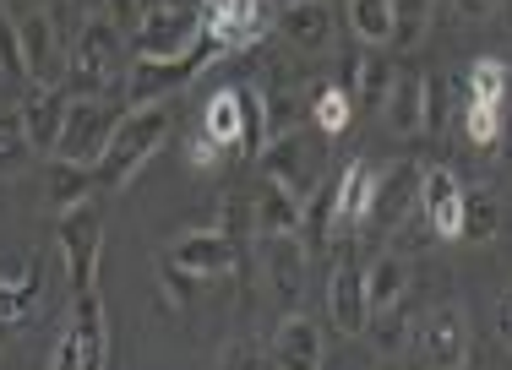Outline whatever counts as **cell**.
Masks as SVG:
<instances>
[{"label":"cell","instance_id":"cell-14","mask_svg":"<svg viewBox=\"0 0 512 370\" xmlns=\"http://www.w3.org/2000/svg\"><path fill=\"white\" fill-rule=\"evenodd\" d=\"M371 202H376V169L365 164V158H355V164L344 169V180H333V229H338V240L371 229Z\"/></svg>","mask_w":512,"mask_h":370},{"label":"cell","instance_id":"cell-35","mask_svg":"<svg viewBox=\"0 0 512 370\" xmlns=\"http://www.w3.org/2000/svg\"><path fill=\"white\" fill-rule=\"evenodd\" d=\"M0 71H6L11 82H22V88H28V60H22V33H17V17H11L6 6H0Z\"/></svg>","mask_w":512,"mask_h":370},{"label":"cell","instance_id":"cell-37","mask_svg":"<svg viewBox=\"0 0 512 370\" xmlns=\"http://www.w3.org/2000/svg\"><path fill=\"white\" fill-rule=\"evenodd\" d=\"M186 158H191V169H213L218 158H224V147H218L213 137H207V131H197V137L186 142Z\"/></svg>","mask_w":512,"mask_h":370},{"label":"cell","instance_id":"cell-13","mask_svg":"<svg viewBox=\"0 0 512 370\" xmlns=\"http://www.w3.org/2000/svg\"><path fill=\"white\" fill-rule=\"evenodd\" d=\"M267 365L273 370H322V327L306 311H289L278 332L267 338Z\"/></svg>","mask_w":512,"mask_h":370},{"label":"cell","instance_id":"cell-25","mask_svg":"<svg viewBox=\"0 0 512 370\" xmlns=\"http://www.w3.org/2000/svg\"><path fill=\"white\" fill-rule=\"evenodd\" d=\"M360 338H371L376 360H398L414 338V322L404 316V305H387V311H371V322H365Z\"/></svg>","mask_w":512,"mask_h":370},{"label":"cell","instance_id":"cell-42","mask_svg":"<svg viewBox=\"0 0 512 370\" xmlns=\"http://www.w3.org/2000/svg\"><path fill=\"white\" fill-rule=\"evenodd\" d=\"M278 6H295V0H278Z\"/></svg>","mask_w":512,"mask_h":370},{"label":"cell","instance_id":"cell-6","mask_svg":"<svg viewBox=\"0 0 512 370\" xmlns=\"http://www.w3.org/2000/svg\"><path fill=\"white\" fill-rule=\"evenodd\" d=\"M120 120H126V109H120V104H104V98H71V115H66V126H60L55 158H60V164L93 169L104 158L109 137L120 131Z\"/></svg>","mask_w":512,"mask_h":370},{"label":"cell","instance_id":"cell-33","mask_svg":"<svg viewBox=\"0 0 512 370\" xmlns=\"http://www.w3.org/2000/svg\"><path fill=\"white\" fill-rule=\"evenodd\" d=\"M512 93V66L507 60H474L469 71V98L474 104H507Z\"/></svg>","mask_w":512,"mask_h":370},{"label":"cell","instance_id":"cell-10","mask_svg":"<svg viewBox=\"0 0 512 370\" xmlns=\"http://www.w3.org/2000/svg\"><path fill=\"white\" fill-rule=\"evenodd\" d=\"M256 158H262V175L289 185L300 202L322 185V153H316V142L300 137V131H278V137H267V147Z\"/></svg>","mask_w":512,"mask_h":370},{"label":"cell","instance_id":"cell-36","mask_svg":"<svg viewBox=\"0 0 512 370\" xmlns=\"http://www.w3.org/2000/svg\"><path fill=\"white\" fill-rule=\"evenodd\" d=\"M262 365H267V349L251 338H235L224 349V360H218V370H262Z\"/></svg>","mask_w":512,"mask_h":370},{"label":"cell","instance_id":"cell-16","mask_svg":"<svg viewBox=\"0 0 512 370\" xmlns=\"http://www.w3.org/2000/svg\"><path fill=\"white\" fill-rule=\"evenodd\" d=\"M66 332H71V343H77V354H82V370H109V316H104L99 283H93V289H77Z\"/></svg>","mask_w":512,"mask_h":370},{"label":"cell","instance_id":"cell-12","mask_svg":"<svg viewBox=\"0 0 512 370\" xmlns=\"http://www.w3.org/2000/svg\"><path fill=\"white\" fill-rule=\"evenodd\" d=\"M420 180H425V164H393L387 175H376V202H371V229H398L409 224V213L420 207Z\"/></svg>","mask_w":512,"mask_h":370},{"label":"cell","instance_id":"cell-32","mask_svg":"<svg viewBox=\"0 0 512 370\" xmlns=\"http://www.w3.org/2000/svg\"><path fill=\"white\" fill-rule=\"evenodd\" d=\"M431 6L436 0H393V39L387 49H414L431 28Z\"/></svg>","mask_w":512,"mask_h":370},{"label":"cell","instance_id":"cell-38","mask_svg":"<svg viewBox=\"0 0 512 370\" xmlns=\"http://www.w3.org/2000/svg\"><path fill=\"white\" fill-rule=\"evenodd\" d=\"M50 370H82V354H77V343H71V332H60V343H55V360Z\"/></svg>","mask_w":512,"mask_h":370},{"label":"cell","instance_id":"cell-30","mask_svg":"<svg viewBox=\"0 0 512 370\" xmlns=\"http://www.w3.org/2000/svg\"><path fill=\"white\" fill-rule=\"evenodd\" d=\"M349 28L365 49H382L393 39V0H349Z\"/></svg>","mask_w":512,"mask_h":370},{"label":"cell","instance_id":"cell-19","mask_svg":"<svg viewBox=\"0 0 512 370\" xmlns=\"http://www.w3.org/2000/svg\"><path fill=\"white\" fill-rule=\"evenodd\" d=\"M17 109H22V126H28L33 153H50L55 158L60 126H66V115H71V93L66 88H28V98H22Z\"/></svg>","mask_w":512,"mask_h":370},{"label":"cell","instance_id":"cell-11","mask_svg":"<svg viewBox=\"0 0 512 370\" xmlns=\"http://www.w3.org/2000/svg\"><path fill=\"white\" fill-rule=\"evenodd\" d=\"M22 33V60H28V88H60L66 77V44H60V28L50 11H28L17 17Z\"/></svg>","mask_w":512,"mask_h":370},{"label":"cell","instance_id":"cell-27","mask_svg":"<svg viewBox=\"0 0 512 370\" xmlns=\"http://www.w3.org/2000/svg\"><path fill=\"white\" fill-rule=\"evenodd\" d=\"M33 142H28V126H22V109L17 104H0V175H22L33 164Z\"/></svg>","mask_w":512,"mask_h":370},{"label":"cell","instance_id":"cell-4","mask_svg":"<svg viewBox=\"0 0 512 370\" xmlns=\"http://www.w3.org/2000/svg\"><path fill=\"white\" fill-rule=\"evenodd\" d=\"M202 17L180 0H148L131 22V60H175L197 44Z\"/></svg>","mask_w":512,"mask_h":370},{"label":"cell","instance_id":"cell-34","mask_svg":"<svg viewBox=\"0 0 512 370\" xmlns=\"http://www.w3.org/2000/svg\"><path fill=\"white\" fill-rule=\"evenodd\" d=\"M502 126H507V104H474V98H463V131H469L474 147H496L502 142Z\"/></svg>","mask_w":512,"mask_h":370},{"label":"cell","instance_id":"cell-22","mask_svg":"<svg viewBox=\"0 0 512 370\" xmlns=\"http://www.w3.org/2000/svg\"><path fill=\"white\" fill-rule=\"evenodd\" d=\"M382 120L398 131V137H420L425 131V77L420 71H398L393 88H387Z\"/></svg>","mask_w":512,"mask_h":370},{"label":"cell","instance_id":"cell-29","mask_svg":"<svg viewBox=\"0 0 512 370\" xmlns=\"http://www.w3.org/2000/svg\"><path fill=\"white\" fill-rule=\"evenodd\" d=\"M88 191H93V169H82V164H50V191H44V202L55 207V218L60 213H71V207H82L88 202Z\"/></svg>","mask_w":512,"mask_h":370},{"label":"cell","instance_id":"cell-5","mask_svg":"<svg viewBox=\"0 0 512 370\" xmlns=\"http://www.w3.org/2000/svg\"><path fill=\"white\" fill-rule=\"evenodd\" d=\"M414 365L420 370H469V354H474V338H469V316L463 305H436L414 322Z\"/></svg>","mask_w":512,"mask_h":370},{"label":"cell","instance_id":"cell-39","mask_svg":"<svg viewBox=\"0 0 512 370\" xmlns=\"http://www.w3.org/2000/svg\"><path fill=\"white\" fill-rule=\"evenodd\" d=\"M496 332H502V343L512 349V289L502 294V305H496Z\"/></svg>","mask_w":512,"mask_h":370},{"label":"cell","instance_id":"cell-7","mask_svg":"<svg viewBox=\"0 0 512 370\" xmlns=\"http://www.w3.org/2000/svg\"><path fill=\"white\" fill-rule=\"evenodd\" d=\"M55 240H60V256H66V273H71V289H93L99 283V256H104V218L93 202L60 213L55 224Z\"/></svg>","mask_w":512,"mask_h":370},{"label":"cell","instance_id":"cell-17","mask_svg":"<svg viewBox=\"0 0 512 370\" xmlns=\"http://www.w3.org/2000/svg\"><path fill=\"white\" fill-rule=\"evenodd\" d=\"M420 213L436 229V240H463V185L453 169H425L420 180Z\"/></svg>","mask_w":512,"mask_h":370},{"label":"cell","instance_id":"cell-3","mask_svg":"<svg viewBox=\"0 0 512 370\" xmlns=\"http://www.w3.org/2000/svg\"><path fill=\"white\" fill-rule=\"evenodd\" d=\"M229 55L224 44L213 39V33H197V44L186 49V55L175 60H131V77H126V109L137 104H169L186 82H197V71L207 66V60Z\"/></svg>","mask_w":512,"mask_h":370},{"label":"cell","instance_id":"cell-21","mask_svg":"<svg viewBox=\"0 0 512 370\" xmlns=\"http://www.w3.org/2000/svg\"><path fill=\"white\" fill-rule=\"evenodd\" d=\"M333 6L327 0H295V6H278V33H284L295 49H327L333 44Z\"/></svg>","mask_w":512,"mask_h":370},{"label":"cell","instance_id":"cell-8","mask_svg":"<svg viewBox=\"0 0 512 370\" xmlns=\"http://www.w3.org/2000/svg\"><path fill=\"white\" fill-rule=\"evenodd\" d=\"M327 316H333L338 338H360L371 322V300H365V267L355 262V245L338 240V262L327 273Z\"/></svg>","mask_w":512,"mask_h":370},{"label":"cell","instance_id":"cell-24","mask_svg":"<svg viewBox=\"0 0 512 370\" xmlns=\"http://www.w3.org/2000/svg\"><path fill=\"white\" fill-rule=\"evenodd\" d=\"M202 131L213 137L218 147H235V153H246V109H240V88H218L213 104H207L202 115Z\"/></svg>","mask_w":512,"mask_h":370},{"label":"cell","instance_id":"cell-2","mask_svg":"<svg viewBox=\"0 0 512 370\" xmlns=\"http://www.w3.org/2000/svg\"><path fill=\"white\" fill-rule=\"evenodd\" d=\"M169 120H175V98H169V104H137V109H126L120 131L104 147V158L93 164V185H104V191H126V185L137 180V169L148 164L158 147H164Z\"/></svg>","mask_w":512,"mask_h":370},{"label":"cell","instance_id":"cell-40","mask_svg":"<svg viewBox=\"0 0 512 370\" xmlns=\"http://www.w3.org/2000/svg\"><path fill=\"white\" fill-rule=\"evenodd\" d=\"M496 6H502V0H458V11H463V17H474V22H480V17H491Z\"/></svg>","mask_w":512,"mask_h":370},{"label":"cell","instance_id":"cell-1","mask_svg":"<svg viewBox=\"0 0 512 370\" xmlns=\"http://www.w3.org/2000/svg\"><path fill=\"white\" fill-rule=\"evenodd\" d=\"M126 33H120V22L109 17H88L77 28V39L66 49V77H60V88L71 98H104L115 88L120 77H126Z\"/></svg>","mask_w":512,"mask_h":370},{"label":"cell","instance_id":"cell-28","mask_svg":"<svg viewBox=\"0 0 512 370\" xmlns=\"http://www.w3.org/2000/svg\"><path fill=\"white\" fill-rule=\"evenodd\" d=\"M393 77H398V71H393V60H387V55H376V49H371V55H360V66H355V82H349V93H355V104H360V109H382V104H387V88H393Z\"/></svg>","mask_w":512,"mask_h":370},{"label":"cell","instance_id":"cell-41","mask_svg":"<svg viewBox=\"0 0 512 370\" xmlns=\"http://www.w3.org/2000/svg\"><path fill=\"white\" fill-rule=\"evenodd\" d=\"M502 137H507V147H512V115H507V126H502Z\"/></svg>","mask_w":512,"mask_h":370},{"label":"cell","instance_id":"cell-18","mask_svg":"<svg viewBox=\"0 0 512 370\" xmlns=\"http://www.w3.org/2000/svg\"><path fill=\"white\" fill-rule=\"evenodd\" d=\"M300 224H306V202H300L289 185H278V180H256V191H251V229H256V240H273V234H300Z\"/></svg>","mask_w":512,"mask_h":370},{"label":"cell","instance_id":"cell-20","mask_svg":"<svg viewBox=\"0 0 512 370\" xmlns=\"http://www.w3.org/2000/svg\"><path fill=\"white\" fill-rule=\"evenodd\" d=\"M262 262H267V273H273V289H278V300H284V305H295L300 294H306L311 251H306L300 234H273V240H262Z\"/></svg>","mask_w":512,"mask_h":370},{"label":"cell","instance_id":"cell-31","mask_svg":"<svg viewBox=\"0 0 512 370\" xmlns=\"http://www.w3.org/2000/svg\"><path fill=\"white\" fill-rule=\"evenodd\" d=\"M496 229H502V202H496V191H463V240L485 245V240H496Z\"/></svg>","mask_w":512,"mask_h":370},{"label":"cell","instance_id":"cell-9","mask_svg":"<svg viewBox=\"0 0 512 370\" xmlns=\"http://www.w3.org/2000/svg\"><path fill=\"white\" fill-rule=\"evenodd\" d=\"M240 256H246V245H235L224 229H191V234H180L175 245H169L158 262H169L175 273H186V278H224V273H235L240 267Z\"/></svg>","mask_w":512,"mask_h":370},{"label":"cell","instance_id":"cell-15","mask_svg":"<svg viewBox=\"0 0 512 370\" xmlns=\"http://www.w3.org/2000/svg\"><path fill=\"white\" fill-rule=\"evenodd\" d=\"M202 33H213L224 49L251 44L267 28V0H202Z\"/></svg>","mask_w":512,"mask_h":370},{"label":"cell","instance_id":"cell-23","mask_svg":"<svg viewBox=\"0 0 512 370\" xmlns=\"http://www.w3.org/2000/svg\"><path fill=\"white\" fill-rule=\"evenodd\" d=\"M404 294H409V256L382 251L365 267V300H371V311H387V305H404Z\"/></svg>","mask_w":512,"mask_h":370},{"label":"cell","instance_id":"cell-26","mask_svg":"<svg viewBox=\"0 0 512 370\" xmlns=\"http://www.w3.org/2000/svg\"><path fill=\"white\" fill-rule=\"evenodd\" d=\"M349 120H355V93L338 88V82L316 88V98H311V126H316V137H344Z\"/></svg>","mask_w":512,"mask_h":370}]
</instances>
